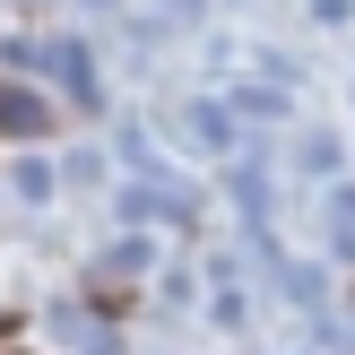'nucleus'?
Listing matches in <instances>:
<instances>
[]
</instances>
